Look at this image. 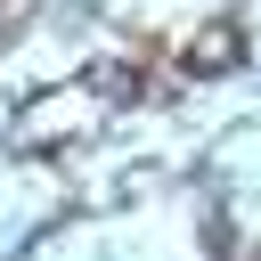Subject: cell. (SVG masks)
Here are the masks:
<instances>
[{"mask_svg":"<svg viewBox=\"0 0 261 261\" xmlns=\"http://www.w3.org/2000/svg\"><path fill=\"white\" fill-rule=\"evenodd\" d=\"M16 24H24V0H0V49L16 41Z\"/></svg>","mask_w":261,"mask_h":261,"instance_id":"3957f363","label":"cell"},{"mask_svg":"<svg viewBox=\"0 0 261 261\" xmlns=\"http://www.w3.org/2000/svg\"><path fill=\"white\" fill-rule=\"evenodd\" d=\"M245 261H261V253H245Z\"/></svg>","mask_w":261,"mask_h":261,"instance_id":"277c9868","label":"cell"},{"mask_svg":"<svg viewBox=\"0 0 261 261\" xmlns=\"http://www.w3.org/2000/svg\"><path fill=\"white\" fill-rule=\"evenodd\" d=\"M237 57H245V16H204V24L179 41V73H196V82L237 73Z\"/></svg>","mask_w":261,"mask_h":261,"instance_id":"7a4b0ae2","label":"cell"},{"mask_svg":"<svg viewBox=\"0 0 261 261\" xmlns=\"http://www.w3.org/2000/svg\"><path fill=\"white\" fill-rule=\"evenodd\" d=\"M90 122H98L90 82H82V90H41V98L16 114V139H24V147H57V139H73V130H90Z\"/></svg>","mask_w":261,"mask_h":261,"instance_id":"6da1fadb","label":"cell"}]
</instances>
